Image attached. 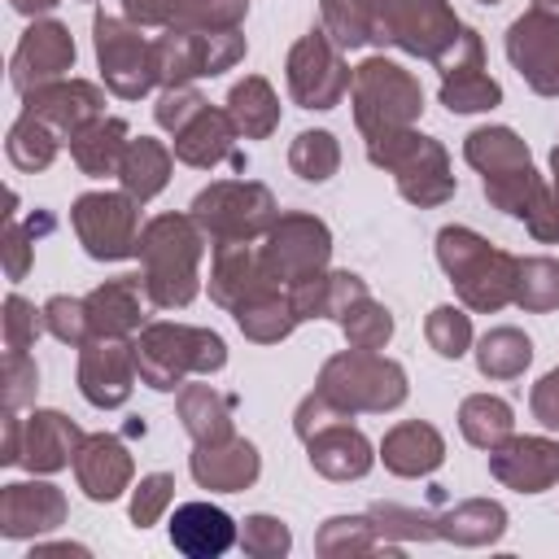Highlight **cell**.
<instances>
[{"label":"cell","instance_id":"1","mask_svg":"<svg viewBox=\"0 0 559 559\" xmlns=\"http://www.w3.org/2000/svg\"><path fill=\"white\" fill-rule=\"evenodd\" d=\"M441 262H445V271L454 275V284H459V293L472 301V306H480V310H493V306H502L507 297H511V271H515V262L507 258V253H498V249H489L480 236H472L467 227H445L441 231Z\"/></svg>","mask_w":559,"mask_h":559},{"label":"cell","instance_id":"2","mask_svg":"<svg viewBox=\"0 0 559 559\" xmlns=\"http://www.w3.org/2000/svg\"><path fill=\"white\" fill-rule=\"evenodd\" d=\"M140 253L148 258V293L162 306H183L197 284H192V262H197V236L183 218H157L148 223Z\"/></svg>","mask_w":559,"mask_h":559},{"label":"cell","instance_id":"3","mask_svg":"<svg viewBox=\"0 0 559 559\" xmlns=\"http://www.w3.org/2000/svg\"><path fill=\"white\" fill-rule=\"evenodd\" d=\"M135 367L153 389H175L183 367H223V341L214 332H188V328H148Z\"/></svg>","mask_w":559,"mask_h":559},{"label":"cell","instance_id":"4","mask_svg":"<svg viewBox=\"0 0 559 559\" xmlns=\"http://www.w3.org/2000/svg\"><path fill=\"white\" fill-rule=\"evenodd\" d=\"M467 162H476V166L485 170V192H489L507 214H524L520 188H524V192L533 188V166H528L524 144H520L507 127H489V131L467 135Z\"/></svg>","mask_w":559,"mask_h":559},{"label":"cell","instance_id":"5","mask_svg":"<svg viewBox=\"0 0 559 559\" xmlns=\"http://www.w3.org/2000/svg\"><path fill=\"white\" fill-rule=\"evenodd\" d=\"M192 210H197V218H201L214 236H223V240H245V236H253V231L266 223V214H271V192L258 188V183H218V188L201 192Z\"/></svg>","mask_w":559,"mask_h":559},{"label":"cell","instance_id":"6","mask_svg":"<svg viewBox=\"0 0 559 559\" xmlns=\"http://www.w3.org/2000/svg\"><path fill=\"white\" fill-rule=\"evenodd\" d=\"M74 227L79 240L87 245L92 258H127L135 245V210L127 197H109V192H87L74 205Z\"/></svg>","mask_w":559,"mask_h":559},{"label":"cell","instance_id":"7","mask_svg":"<svg viewBox=\"0 0 559 559\" xmlns=\"http://www.w3.org/2000/svg\"><path fill=\"white\" fill-rule=\"evenodd\" d=\"M507 52L511 61L520 66V74L546 92V96H559V22L542 17V13H528L511 26L507 35Z\"/></svg>","mask_w":559,"mask_h":559},{"label":"cell","instance_id":"8","mask_svg":"<svg viewBox=\"0 0 559 559\" xmlns=\"http://www.w3.org/2000/svg\"><path fill=\"white\" fill-rule=\"evenodd\" d=\"M96 52H100V66H105V79L118 96H140L148 83H153V66H148V52L140 44V35L122 31L114 17H96Z\"/></svg>","mask_w":559,"mask_h":559},{"label":"cell","instance_id":"9","mask_svg":"<svg viewBox=\"0 0 559 559\" xmlns=\"http://www.w3.org/2000/svg\"><path fill=\"white\" fill-rule=\"evenodd\" d=\"M288 83H293V96L306 105V109H332V100L345 92V70L336 61V52L314 35V39H301L293 61H288Z\"/></svg>","mask_w":559,"mask_h":559},{"label":"cell","instance_id":"10","mask_svg":"<svg viewBox=\"0 0 559 559\" xmlns=\"http://www.w3.org/2000/svg\"><path fill=\"white\" fill-rule=\"evenodd\" d=\"M354 92H358V100H362L358 114H367L371 105L384 114V131H389V127H402L406 118L419 114V87H415V79H411L406 70H397L393 61H367V66L358 70Z\"/></svg>","mask_w":559,"mask_h":559},{"label":"cell","instance_id":"11","mask_svg":"<svg viewBox=\"0 0 559 559\" xmlns=\"http://www.w3.org/2000/svg\"><path fill=\"white\" fill-rule=\"evenodd\" d=\"M70 61H74V44H70L66 26H57V22L31 26L26 39L17 44V57H13V83H17L22 92H31L35 79H52V74H61Z\"/></svg>","mask_w":559,"mask_h":559},{"label":"cell","instance_id":"12","mask_svg":"<svg viewBox=\"0 0 559 559\" xmlns=\"http://www.w3.org/2000/svg\"><path fill=\"white\" fill-rule=\"evenodd\" d=\"M271 266L280 275H306L328 258V231L314 218H284L271 236Z\"/></svg>","mask_w":559,"mask_h":559},{"label":"cell","instance_id":"13","mask_svg":"<svg viewBox=\"0 0 559 559\" xmlns=\"http://www.w3.org/2000/svg\"><path fill=\"white\" fill-rule=\"evenodd\" d=\"M231 537H236L231 515L210 502H188L170 515V542L183 555H223L231 546Z\"/></svg>","mask_w":559,"mask_h":559},{"label":"cell","instance_id":"14","mask_svg":"<svg viewBox=\"0 0 559 559\" xmlns=\"http://www.w3.org/2000/svg\"><path fill=\"white\" fill-rule=\"evenodd\" d=\"M79 380H83L87 402H96V406H118V402L127 397V389H131V367H127L122 345H92V349L83 354Z\"/></svg>","mask_w":559,"mask_h":559},{"label":"cell","instance_id":"15","mask_svg":"<svg viewBox=\"0 0 559 559\" xmlns=\"http://www.w3.org/2000/svg\"><path fill=\"white\" fill-rule=\"evenodd\" d=\"M227 144H231V127H227V118H223V114H210L205 105H201L197 122L183 127L179 140H175L179 157L192 162V166H210V162H218V157L227 153Z\"/></svg>","mask_w":559,"mask_h":559},{"label":"cell","instance_id":"16","mask_svg":"<svg viewBox=\"0 0 559 559\" xmlns=\"http://www.w3.org/2000/svg\"><path fill=\"white\" fill-rule=\"evenodd\" d=\"M83 454H87V459L79 463V476H83L87 493H92V498H114L118 485H122V476H127V454L118 450V441L92 437Z\"/></svg>","mask_w":559,"mask_h":559},{"label":"cell","instance_id":"17","mask_svg":"<svg viewBox=\"0 0 559 559\" xmlns=\"http://www.w3.org/2000/svg\"><path fill=\"white\" fill-rule=\"evenodd\" d=\"M166 166H170V157H166V148L157 140H144V135L131 140L127 153H122V183H127V192H135L140 201L153 197L166 183Z\"/></svg>","mask_w":559,"mask_h":559},{"label":"cell","instance_id":"18","mask_svg":"<svg viewBox=\"0 0 559 559\" xmlns=\"http://www.w3.org/2000/svg\"><path fill=\"white\" fill-rule=\"evenodd\" d=\"M87 323H92L96 332H105V336L135 328V323H140L135 284H131V280H122V284H109V288L92 293V301H87Z\"/></svg>","mask_w":559,"mask_h":559},{"label":"cell","instance_id":"19","mask_svg":"<svg viewBox=\"0 0 559 559\" xmlns=\"http://www.w3.org/2000/svg\"><path fill=\"white\" fill-rule=\"evenodd\" d=\"M384 459H389V467H397V472H428V467H437V459H441V441H437V432L424 428V424H402V428L384 441Z\"/></svg>","mask_w":559,"mask_h":559},{"label":"cell","instance_id":"20","mask_svg":"<svg viewBox=\"0 0 559 559\" xmlns=\"http://www.w3.org/2000/svg\"><path fill=\"white\" fill-rule=\"evenodd\" d=\"M74 441H79V432L70 428V419H61L52 411L31 415V454H26V463L31 467H61Z\"/></svg>","mask_w":559,"mask_h":559},{"label":"cell","instance_id":"21","mask_svg":"<svg viewBox=\"0 0 559 559\" xmlns=\"http://www.w3.org/2000/svg\"><path fill=\"white\" fill-rule=\"evenodd\" d=\"M122 135H127V127H122L118 118L83 127V131L74 135V157H79V166H83L87 175H105V170L118 162V153H122Z\"/></svg>","mask_w":559,"mask_h":559},{"label":"cell","instance_id":"22","mask_svg":"<svg viewBox=\"0 0 559 559\" xmlns=\"http://www.w3.org/2000/svg\"><path fill=\"white\" fill-rule=\"evenodd\" d=\"M231 118H236V127H240L245 135H266V131L275 127V118H280L271 87H266L262 79H245V83L231 92Z\"/></svg>","mask_w":559,"mask_h":559},{"label":"cell","instance_id":"23","mask_svg":"<svg viewBox=\"0 0 559 559\" xmlns=\"http://www.w3.org/2000/svg\"><path fill=\"white\" fill-rule=\"evenodd\" d=\"M528 358H533L528 336H520L511 328H498L480 341V371L485 376H515V371L528 367Z\"/></svg>","mask_w":559,"mask_h":559},{"label":"cell","instance_id":"24","mask_svg":"<svg viewBox=\"0 0 559 559\" xmlns=\"http://www.w3.org/2000/svg\"><path fill=\"white\" fill-rule=\"evenodd\" d=\"M480 70V61H472L467 70H459L454 79H445V87H441V100L450 105V109H459V114H472V109H489V105H498V83L493 79H485V74H476Z\"/></svg>","mask_w":559,"mask_h":559},{"label":"cell","instance_id":"25","mask_svg":"<svg viewBox=\"0 0 559 559\" xmlns=\"http://www.w3.org/2000/svg\"><path fill=\"white\" fill-rule=\"evenodd\" d=\"M52 153H57V140L48 135V127H44L39 118L22 114V122H17L13 135H9V157H13L22 170H39V166L52 162Z\"/></svg>","mask_w":559,"mask_h":559},{"label":"cell","instance_id":"26","mask_svg":"<svg viewBox=\"0 0 559 559\" xmlns=\"http://www.w3.org/2000/svg\"><path fill=\"white\" fill-rule=\"evenodd\" d=\"M293 166L301 179H328L336 170V144L328 131H301L297 144H293Z\"/></svg>","mask_w":559,"mask_h":559},{"label":"cell","instance_id":"27","mask_svg":"<svg viewBox=\"0 0 559 559\" xmlns=\"http://www.w3.org/2000/svg\"><path fill=\"white\" fill-rule=\"evenodd\" d=\"M507 428H511L507 402H498V397H472V402L463 406V432H467L476 445H489V441L502 437Z\"/></svg>","mask_w":559,"mask_h":559},{"label":"cell","instance_id":"28","mask_svg":"<svg viewBox=\"0 0 559 559\" xmlns=\"http://www.w3.org/2000/svg\"><path fill=\"white\" fill-rule=\"evenodd\" d=\"M520 271H528V275H533V280H524V275H520V288H515V297H520L524 306H537V310L559 306V262L537 258V262H524Z\"/></svg>","mask_w":559,"mask_h":559},{"label":"cell","instance_id":"29","mask_svg":"<svg viewBox=\"0 0 559 559\" xmlns=\"http://www.w3.org/2000/svg\"><path fill=\"white\" fill-rule=\"evenodd\" d=\"M467 336H472V328H467V314H463V310H454V306L432 310V319H428V341H432L437 354L459 358V354L467 349Z\"/></svg>","mask_w":559,"mask_h":559},{"label":"cell","instance_id":"30","mask_svg":"<svg viewBox=\"0 0 559 559\" xmlns=\"http://www.w3.org/2000/svg\"><path fill=\"white\" fill-rule=\"evenodd\" d=\"M280 314H288L284 306H280V297H262V301H240V328L249 332V336H258V341H275V336H284L288 328H293V319H280Z\"/></svg>","mask_w":559,"mask_h":559},{"label":"cell","instance_id":"31","mask_svg":"<svg viewBox=\"0 0 559 559\" xmlns=\"http://www.w3.org/2000/svg\"><path fill=\"white\" fill-rule=\"evenodd\" d=\"M345 332H349L358 345H380V341H389L393 319H389V310H380V306L362 301V310H354V319L345 314Z\"/></svg>","mask_w":559,"mask_h":559},{"label":"cell","instance_id":"32","mask_svg":"<svg viewBox=\"0 0 559 559\" xmlns=\"http://www.w3.org/2000/svg\"><path fill=\"white\" fill-rule=\"evenodd\" d=\"M83 310H87V306H79V301L52 297V301H48V323H52V332H57L61 341H79V336H83Z\"/></svg>","mask_w":559,"mask_h":559},{"label":"cell","instance_id":"33","mask_svg":"<svg viewBox=\"0 0 559 559\" xmlns=\"http://www.w3.org/2000/svg\"><path fill=\"white\" fill-rule=\"evenodd\" d=\"M4 310H9V319H4V323H9V349L17 354V349H26V341L39 332V323H35V310H31L22 297H9Z\"/></svg>","mask_w":559,"mask_h":559},{"label":"cell","instance_id":"34","mask_svg":"<svg viewBox=\"0 0 559 559\" xmlns=\"http://www.w3.org/2000/svg\"><path fill=\"white\" fill-rule=\"evenodd\" d=\"M188 9V0H127V13L140 22H170Z\"/></svg>","mask_w":559,"mask_h":559},{"label":"cell","instance_id":"35","mask_svg":"<svg viewBox=\"0 0 559 559\" xmlns=\"http://www.w3.org/2000/svg\"><path fill=\"white\" fill-rule=\"evenodd\" d=\"M201 109V100L192 96V92H170V96H162V105H157V118L166 122V127H179L188 114H197Z\"/></svg>","mask_w":559,"mask_h":559},{"label":"cell","instance_id":"36","mask_svg":"<svg viewBox=\"0 0 559 559\" xmlns=\"http://www.w3.org/2000/svg\"><path fill=\"white\" fill-rule=\"evenodd\" d=\"M170 489V480L166 476H148L144 480V498H135V507H131V515L144 524V520H153V511H157V502H162V493Z\"/></svg>","mask_w":559,"mask_h":559},{"label":"cell","instance_id":"37","mask_svg":"<svg viewBox=\"0 0 559 559\" xmlns=\"http://www.w3.org/2000/svg\"><path fill=\"white\" fill-rule=\"evenodd\" d=\"M22 266H26V245H22V231H17V227H9V275L17 280V275H22Z\"/></svg>","mask_w":559,"mask_h":559},{"label":"cell","instance_id":"38","mask_svg":"<svg viewBox=\"0 0 559 559\" xmlns=\"http://www.w3.org/2000/svg\"><path fill=\"white\" fill-rule=\"evenodd\" d=\"M57 0H13V9H22V13H35V9H52Z\"/></svg>","mask_w":559,"mask_h":559},{"label":"cell","instance_id":"39","mask_svg":"<svg viewBox=\"0 0 559 559\" xmlns=\"http://www.w3.org/2000/svg\"><path fill=\"white\" fill-rule=\"evenodd\" d=\"M555 175H559V144H555Z\"/></svg>","mask_w":559,"mask_h":559},{"label":"cell","instance_id":"40","mask_svg":"<svg viewBox=\"0 0 559 559\" xmlns=\"http://www.w3.org/2000/svg\"><path fill=\"white\" fill-rule=\"evenodd\" d=\"M485 4H493V0H485Z\"/></svg>","mask_w":559,"mask_h":559}]
</instances>
